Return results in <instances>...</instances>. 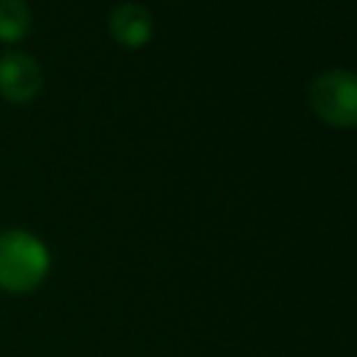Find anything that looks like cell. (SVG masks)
<instances>
[{
    "mask_svg": "<svg viewBox=\"0 0 357 357\" xmlns=\"http://www.w3.org/2000/svg\"><path fill=\"white\" fill-rule=\"evenodd\" d=\"M49 273V250L27 231L0 234V287L8 291H32Z\"/></svg>",
    "mask_w": 357,
    "mask_h": 357,
    "instance_id": "cell-1",
    "label": "cell"
},
{
    "mask_svg": "<svg viewBox=\"0 0 357 357\" xmlns=\"http://www.w3.org/2000/svg\"><path fill=\"white\" fill-rule=\"evenodd\" d=\"M311 105L324 122L335 127H357V73L328 71L316 78Z\"/></svg>",
    "mask_w": 357,
    "mask_h": 357,
    "instance_id": "cell-2",
    "label": "cell"
},
{
    "mask_svg": "<svg viewBox=\"0 0 357 357\" xmlns=\"http://www.w3.org/2000/svg\"><path fill=\"white\" fill-rule=\"evenodd\" d=\"M29 29V8L24 0H0V42H20Z\"/></svg>",
    "mask_w": 357,
    "mask_h": 357,
    "instance_id": "cell-5",
    "label": "cell"
},
{
    "mask_svg": "<svg viewBox=\"0 0 357 357\" xmlns=\"http://www.w3.org/2000/svg\"><path fill=\"white\" fill-rule=\"evenodd\" d=\"M42 88L37 61L22 52H10L0 59V95L10 102H27Z\"/></svg>",
    "mask_w": 357,
    "mask_h": 357,
    "instance_id": "cell-3",
    "label": "cell"
},
{
    "mask_svg": "<svg viewBox=\"0 0 357 357\" xmlns=\"http://www.w3.org/2000/svg\"><path fill=\"white\" fill-rule=\"evenodd\" d=\"M109 32L124 47H142L151 39L153 32V20H151L149 10L137 3L119 5L109 17Z\"/></svg>",
    "mask_w": 357,
    "mask_h": 357,
    "instance_id": "cell-4",
    "label": "cell"
}]
</instances>
